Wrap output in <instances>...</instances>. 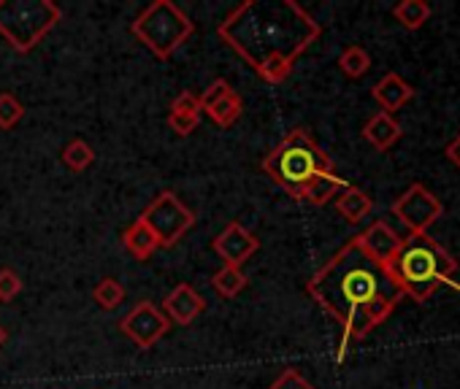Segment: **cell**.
Segmentation results:
<instances>
[{
  "instance_id": "obj_1",
  "label": "cell",
  "mask_w": 460,
  "mask_h": 389,
  "mask_svg": "<svg viewBox=\"0 0 460 389\" xmlns=\"http://www.w3.org/2000/svg\"><path fill=\"white\" fill-rule=\"evenodd\" d=\"M217 36L261 79L282 84L298 55L320 36V25L293 0H247L217 28Z\"/></svg>"
},
{
  "instance_id": "obj_2",
  "label": "cell",
  "mask_w": 460,
  "mask_h": 389,
  "mask_svg": "<svg viewBox=\"0 0 460 389\" xmlns=\"http://www.w3.org/2000/svg\"><path fill=\"white\" fill-rule=\"evenodd\" d=\"M309 295L339 322L341 343L339 362L344 359L349 341L363 338V316L366 308L379 298L403 300V290L395 284L390 271L363 255V249L349 238L306 284Z\"/></svg>"
},
{
  "instance_id": "obj_3",
  "label": "cell",
  "mask_w": 460,
  "mask_h": 389,
  "mask_svg": "<svg viewBox=\"0 0 460 389\" xmlns=\"http://www.w3.org/2000/svg\"><path fill=\"white\" fill-rule=\"evenodd\" d=\"M455 257L428 233H409V238L401 241V249L387 271L403 290V295L425 303L441 284H452L449 276L455 273Z\"/></svg>"
},
{
  "instance_id": "obj_4",
  "label": "cell",
  "mask_w": 460,
  "mask_h": 389,
  "mask_svg": "<svg viewBox=\"0 0 460 389\" xmlns=\"http://www.w3.org/2000/svg\"><path fill=\"white\" fill-rule=\"evenodd\" d=\"M263 170L282 186L290 192V198L304 201V192L309 189V184L325 173H333V162L331 157L320 149V143L312 138L309 130L296 127L293 133H288L274 151H269V157L263 160Z\"/></svg>"
},
{
  "instance_id": "obj_5",
  "label": "cell",
  "mask_w": 460,
  "mask_h": 389,
  "mask_svg": "<svg viewBox=\"0 0 460 389\" xmlns=\"http://www.w3.org/2000/svg\"><path fill=\"white\" fill-rule=\"evenodd\" d=\"M195 25L171 0H155L130 25V33L160 60H168L190 36Z\"/></svg>"
},
{
  "instance_id": "obj_6",
  "label": "cell",
  "mask_w": 460,
  "mask_h": 389,
  "mask_svg": "<svg viewBox=\"0 0 460 389\" xmlns=\"http://www.w3.org/2000/svg\"><path fill=\"white\" fill-rule=\"evenodd\" d=\"M60 22L52 0H0V36L17 52H31Z\"/></svg>"
},
{
  "instance_id": "obj_7",
  "label": "cell",
  "mask_w": 460,
  "mask_h": 389,
  "mask_svg": "<svg viewBox=\"0 0 460 389\" xmlns=\"http://www.w3.org/2000/svg\"><path fill=\"white\" fill-rule=\"evenodd\" d=\"M138 220L155 233L160 246H173L195 225V214L168 189L157 194Z\"/></svg>"
},
{
  "instance_id": "obj_8",
  "label": "cell",
  "mask_w": 460,
  "mask_h": 389,
  "mask_svg": "<svg viewBox=\"0 0 460 389\" xmlns=\"http://www.w3.org/2000/svg\"><path fill=\"white\" fill-rule=\"evenodd\" d=\"M444 206L425 184H411L393 203V214L406 225L409 233H428V228L441 217Z\"/></svg>"
},
{
  "instance_id": "obj_9",
  "label": "cell",
  "mask_w": 460,
  "mask_h": 389,
  "mask_svg": "<svg viewBox=\"0 0 460 389\" xmlns=\"http://www.w3.org/2000/svg\"><path fill=\"white\" fill-rule=\"evenodd\" d=\"M168 327H171V322L165 319V314L149 300L136 303L119 322L122 335L130 338L138 349H152L168 333Z\"/></svg>"
},
{
  "instance_id": "obj_10",
  "label": "cell",
  "mask_w": 460,
  "mask_h": 389,
  "mask_svg": "<svg viewBox=\"0 0 460 389\" xmlns=\"http://www.w3.org/2000/svg\"><path fill=\"white\" fill-rule=\"evenodd\" d=\"M258 249L261 241L242 222H230L217 238H211V252L219 255V260L230 268H242Z\"/></svg>"
},
{
  "instance_id": "obj_11",
  "label": "cell",
  "mask_w": 460,
  "mask_h": 389,
  "mask_svg": "<svg viewBox=\"0 0 460 389\" xmlns=\"http://www.w3.org/2000/svg\"><path fill=\"white\" fill-rule=\"evenodd\" d=\"M401 236L387 225V222H374L371 228H366L360 236H355V244L363 249V255L385 268H390L393 257L401 249Z\"/></svg>"
},
{
  "instance_id": "obj_12",
  "label": "cell",
  "mask_w": 460,
  "mask_h": 389,
  "mask_svg": "<svg viewBox=\"0 0 460 389\" xmlns=\"http://www.w3.org/2000/svg\"><path fill=\"white\" fill-rule=\"evenodd\" d=\"M160 311L165 314L168 322L187 327V324H192V322L206 311V300H203L200 292H195L190 284H176V287L168 292V298L163 300V308H160Z\"/></svg>"
},
{
  "instance_id": "obj_13",
  "label": "cell",
  "mask_w": 460,
  "mask_h": 389,
  "mask_svg": "<svg viewBox=\"0 0 460 389\" xmlns=\"http://www.w3.org/2000/svg\"><path fill=\"white\" fill-rule=\"evenodd\" d=\"M371 95H374V100L382 106L385 114H393V111L403 108V106L414 98V87H411L409 82H403L398 73H387V76H382V79L374 84Z\"/></svg>"
},
{
  "instance_id": "obj_14",
  "label": "cell",
  "mask_w": 460,
  "mask_h": 389,
  "mask_svg": "<svg viewBox=\"0 0 460 389\" xmlns=\"http://www.w3.org/2000/svg\"><path fill=\"white\" fill-rule=\"evenodd\" d=\"M336 212L349 222V225H360L371 212H374V201L371 194L358 189V186H344L336 198Z\"/></svg>"
},
{
  "instance_id": "obj_15",
  "label": "cell",
  "mask_w": 460,
  "mask_h": 389,
  "mask_svg": "<svg viewBox=\"0 0 460 389\" xmlns=\"http://www.w3.org/2000/svg\"><path fill=\"white\" fill-rule=\"evenodd\" d=\"M363 138H366L374 149L387 151V149L401 138V125L393 119V114L379 111V114H374V117L366 122V127H363Z\"/></svg>"
},
{
  "instance_id": "obj_16",
  "label": "cell",
  "mask_w": 460,
  "mask_h": 389,
  "mask_svg": "<svg viewBox=\"0 0 460 389\" xmlns=\"http://www.w3.org/2000/svg\"><path fill=\"white\" fill-rule=\"evenodd\" d=\"M122 244H125V249H128L136 260H149V257L160 249L155 233H152L141 220H136V222L122 233Z\"/></svg>"
},
{
  "instance_id": "obj_17",
  "label": "cell",
  "mask_w": 460,
  "mask_h": 389,
  "mask_svg": "<svg viewBox=\"0 0 460 389\" xmlns=\"http://www.w3.org/2000/svg\"><path fill=\"white\" fill-rule=\"evenodd\" d=\"M344 186H349L339 173H325L320 178H314L309 184V189L304 192V201L312 206H325L328 201H333V194H339Z\"/></svg>"
},
{
  "instance_id": "obj_18",
  "label": "cell",
  "mask_w": 460,
  "mask_h": 389,
  "mask_svg": "<svg viewBox=\"0 0 460 389\" xmlns=\"http://www.w3.org/2000/svg\"><path fill=\"white\" fill-rule=\"evenodd\" d=\"M211 287L219 298H236L244 287H247V276L242 268H230L222 265L214 276H211Z\"/></svg>"
},
{
  "instance_id": "obj_19",
  "label": "cell",
  "mask_w": 460,
  "mask_h": 389,
  "mask_svg": "<svg viewBox=\"0 0 460 389\" xmlns=\"http://www.w3.org/2000/svg\"><path fill=\"white\" fill-rule=\"evenodd\" d=\"M393 17L406 28V30H420L430 20V6L422 0H401L393 9Z\"/></svg>"
},
{
  "instance_id": "obj_20",
  "label": "cell",
  "mask_w": 460,
  "mask_h": 389,
  "mask_svg": "<svg viewBox=\"0 0 460 389\" xmlns=\"http://www.w3.org/2000/svg\"><path fill=\"white\" fill-rule=\"evenodd\" d=\"M242 111H244V103H242V98L236 92H230L227 98H222L219 103H214L211 108H206V114L211 117V122L219 125V127H230V125H234L242 117Z\"/></svg>"
},
{
  "instance_id": "obj_21",
  "label": "cell",
  "mask_w": 460,
  "mask_h": 389,
  "mask_svg": "<svg viewBox=\"0 0 460 389\" xmlns=\"http://www.w3.org/2000/svg\"><path fill=\"white\" fill-rule=\"evenodd\" d=\"M93 162H95V151H93V146H90L87 141H82V138L71 141V143L63 149V165H66L68 170H74V173H84Z\"/></svg>"
},
{
  "instance_id": "obj_22",
  "label": "cell",
  "mask_w": 460,
  "mask_h": 389,
  "mask_svg": "<svg viewBox=\"0 0 460 389\" xmlns=\"http://www.w3.org/2000/svg\"><path fill=\"white\" fill-rule=\"evenodd\" d=\"M339 68L349 76V79H360L371 71V57L363 47H347L339 57Z\"/></svg>"
},
{
  "instance_id": "obj_23",
  "label": "cell",
  "mask_w": 460,
  "mask_h": 389,
  "mask_svg": "<svg viewBox=\"0 0 460 389\" xmlns=\"http://www.w3.org/2000/svg\"><path fill=\"white\" fill-rule=\"evenodd\" d=\"M93 300H95L103 311H114V308L125 300V287H122L117 279L106 276V279H101V281L95 284Z\"/></svg>"
},
{
  "instance_id": "obj_24",
  "label": "cell",
  "mask_w": 460,
  "mask_h": 389,
  "mask_svg": "<svg viewBox=\"0 0 460 389\" xmlns=\"http://www.w3.org/2000/svg\"><path fill=\"white\" fill-rule=\"evenodd\" d=\"M22 117H25V106L12 92H0V127L12 130L22 122Z\"/></svg>"
},
{
  "instance_id": "obj_25",
  "label": "cell",
  "mask_w": 460,
  "mask_h": 389,
  "mask_svg": "<svg viewBox=\"0 0 460 389\" xmlns=\"http://www.w3.org/2000/svg\"><path fill=\"white\" fill-rule=\"evenodd\" d=\"M198 122H200V114H192V111H171L168 114V127L179 135V138H187L198 130Z\"/></svg>"
},
{
  "instance_id": "obj_26",
  "label": "cell",
  "mask_w": 460,
  "mask_h": 389,
  "mask_svg": "<svg viewBox=\"0 0 460 389\" xmlns=\"http://www.w3.org/2000/svg\"><path fill=\"white\" fill-rule=\"evenodd\" d=\"M20 292H22V279L12 268L0 271V303H12Z\"/></svg>"
},
{
  "instance_id": "obj_27",
  "label": "cell",
  "mask_w": 460,
  "mask_h": 389,
  "mask_svg": "<svg viewBox=\"0 0 460 389\" xmlns=\"http://www.w3.org/2000/svg\"><path fill=\"white\" fill-rule=\"evenodd\" d=\"M230 92H234V87H230L225 79H217V82H211L208 84V90L198 98V103H200V111H206V108H211L214 103H219L222 98H227Z\"/></svg>"
},
{
  "instance_id": "obj_28",
  "label": "cell",
  "mask_w": 460,
  "mask_h": 389,
  "mask_svg": "<svg viewBox=\"0 0 460 389\" xmlns=\"http://www.w3.org/2000/svg\"><path fill=\"white\" fill-rule=\"evenodd\" d=\"M269 389H314L296 367H285Z\"/></svg>"
},
{
  "instance_id": "obj_29",
  "label": "cell",
  "mask_w": 460,
  "mask_h": 389,
  "mask_svg": "<svg viewBox=\"0 0 460 389\" xmlns=\"http://www.w3.org/2000/svg\"><path fill=\"white\" fill-rule=\"evenodd\" d=\"M171 111H192V114H200V103H198V98L192 92H181L171 103Z\"/></svg>"
},
{
  "instance_id": "obj_30",
  "label": "cell",
  "mask_w": 460,
  "mask_h": 389,
  "mask_svg": "<svg viewBox=\"0 0 460 389\" xmlns=\"http://www.w3.org/2000/svg\"><path fill=\"white\" fill-rule=\"evenodd\" d=\"M444 154H447V160H449V162H455V165L460 168V135H455V138L447 143Z\"/></svg>"
},
{
  "instance_id": "obj_31",
  "label": "cell",
  "mask_w": 460,
  "mask_h": 389,
  "mask_svg": "<svg viewBox=\"0 0 460 389\" xmlns=\"http://www.w3.org/2000/svg\"><path fill=\"white\" fill-rule=\"evenodd\" d=\"M6 338H9V333H6V327H4V324H0V346L6 343Z\"/></svg>"
}]
</instances>
